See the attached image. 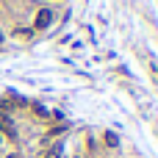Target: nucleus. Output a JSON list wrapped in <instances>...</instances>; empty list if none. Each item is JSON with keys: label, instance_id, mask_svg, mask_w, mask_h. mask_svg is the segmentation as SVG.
I'll return each instance as SVG.
<instances>
[{"label": "nucleus", "instance_id": "obj_1", "mask_svg": "<svg viewBox=\"0 0 158 158\" xmlns=\"http://www.w3.org/2000/svg\"><path fill=\"white\" fill-rule=\"evenodd\" d=\"M50 25H53V8H39L36 19H33V31H44Z\"/></svg>", "mask_w": 158, "mask_h": 158}, {"label": "nucleus", "instance_id": "obj_4", "mask_svg": "<svg viewBox=\"0 0 158 158\" xmlns=\"http://www.w3.org/2000/svg\"><path fill=\"white\" fill-rule=\"evenodd\" d=\"M0 42H3V33H0Z\"/></svg>", "mask_w": 158, "mask_h": 158}, {"label": "nucleus", "instance_id": "obj_2", "mask_svg": "<svg viewBox=\"0 0 158 158\" xmlns=\"http://www.w3.org/2000/svg\"><path fill=\"white\" fill-rule=\"evenodd\" d=\"M106 144H108V147H119V139H117L114 133H106Z\"/></svg>", "mask_w": 158, "mask_h": 158}, {"label": "nucleus", "instance_id": "obj_3", "mask_svg": "<svg viewBox=\"0 0 158 158\" xmlns=\"http://www.w3.org/2000/svg\"><path fill=\"white\" fill-rule=\"evenodd\" d=\"M153 72H156V75H158V64H156V61H153Z\"/></svg>", "mask_w": 158, "mask_h": 158}]
</instances>
